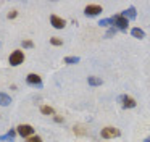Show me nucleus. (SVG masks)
Listing matches in <instances>:
<instances>
[{
	"mask_svg": "<svg viewBox=\"0 0 150 142\" xmlns=\"http://www.w3.org/2000/svg\"><path fill=\"white\" fill-rule=\"evenodd\" d=\"M0 141H2V136H0Z\"/></svg>",
	"mask_w": 150,
	"mask_h": 142,
	"instance_id": "nucleus-25",
	"label": "nucleus"
},
{
	"mask_svg": "<svg viewBox=\"0 0 150 142\" xmlns=\"http://www.w3.org/2000/svg\"><path fill=\"white\" fill-rule=\"evenodd\" d=\"M26 142H42V139L39 136H31V137L26 139Z\"/></svg>",
	"mask_w": 150,
	"mask_h": 142,
	"instance_id": "nucleus-20",
	"label": "nucleus"
},
{
	"mask_svg": "<svg viewBox=\"0 0 150 142\" xmlns=\"http://www.w3.org/2000/svg\"><path fill=\"white\" fill-rule=\"evenodd\" d=\"M8 61H10L11 66H20V65L24 61V53H23V50H15V52H11Z\"/></svg>",
	"mask_w": 150,
	"mask_h": 142,
	"instance_id": "nucleus-2",
	"label": "nucleus"
},
{
	"mask_svg": "<svg viewBox=\"0 0 150 142\" xmlns=\"http://www.w3.org/2000/svg\"><path fill=\"white\" fill-rule=\"evenodd\" d=\"M144 142H150V137H147V139H145V141H144Z\"/></svg>",
	"mask_w": 150,
	"mask_h": 142,
	"instance_id": "nucleus-24",
	"label": "nucleus"
},
{
	"mask_svg": "<svg viewBox=\"0 0 150 142\" xmlns=\"http://www.w3.org/2000/svg\"><path fill=\"white\" fill-rule=\"evenodd\" d=\"M50 44L55 45V47H58V45L63 44V40H62V39H58V37H52V39H50Z\"/></svg>",
	"mask_w": 150,
	"mask_h": 142,
	"instance_id": "nucleus-19",
	"label": "nucleus"
},
{
	"mask_svg": "<svg viewBox=\"0 0 150 142\" xmlns=\"http://www.w3.org/2000/svg\"><path fill=\"white\" fill-rule=\"evenodd\" d=\"M7 16H8V19H13V18H16V16H18V11H16V10H11Z\"/></svg>",
	"mask_w": 150,
	"mask_h": 142,
	"instance_id": "nucleus-22",
	"label": "nucleus"
},
{
	"mask_svg": "<svg viewBox=\"0 0 150 142\" xmlns=\"http://www.w3.org/2000/svg\"><path fill=\"white\" fill-rule=\"evenodd\" d=\"M87 82L91 84V86H102V79L97 76H89L87 77Z\"/></svg>",
	"mask_w": 150,
	"mask_h": 142,
	"instance_id": "nucleus-14",
	"label": "nucleus"
},
{
	"mask_svg": "<svg viewBox=\"0 0 150 142\" xmlns=\"http://www.w3.org/2000/svg\"><path fill=\"white\" fill-rule=\"evenodd\" d=\"M102 11H103V10H102L100 5H87L86 10H84V13L87 16H95V15H98V13H102Z\"/></svg>",
	"mask_w": 150,
	"mask_h": 142,
	"instance_id": "nucleus-7",
	"label": "nucleus"
},
{
	"mask_svg": "<svg viewBox=\"0 0 150 142\" xmlns=\"http://www.w3.org/2000/svg\"><path fill=\"white\" fill-rule=\"evenodd\" d=\"M21 45H23L24 48H33L34 47L33 40H23V42H21Z\"/></svg>",
	"mask_w": 150,
	"mask_h": 142,
	"instance_id": "nucleus-21",
	"label": "nucleus"
},
{
	"mask_svg": "<svg viewBox=\"0 0 150 142\" xmlns=\"http://www.w3.org/2000/svg\"><path fill=\"white\" fill-rule=\"evenodd\" d=\"M53 119H55L57 123H63V118H62V116H53Z\"/></svg>",
	"mask_w": 150,
	"mask_h": 142,
	"instance_id": "nucleus-23",
	"label": "nucleus"
},
{
	"mask_svg": "<svg viewBox=\"0 0 150 142\" xmlns=\"http://www.w3.org/2000/svg\"><path fill=\"white\" fill-rule=\"evenodd\" d=\"M100 134H102V137H103V139H113V137H118V136H120L121 132H120V129H116V128L107 126V128L102 129Z\"/></svg>",
	"mask_w": 150,
	"mask_h": 142,
	"instance_id": "nucleus-4",
	"label": "nucleus"
},
{
	"mask_svg": "<svg viewBox=\"0 0 150 142\" xmlns=\"http://www.w3.org/2000/svg\"><path fill=\"white\" fill-rule=\"evenodd\" d=\"M63 61L66 65H76V63H79V57H66Z\"/></svg>",
	"mask_w": 150,
	"mask_h": 142,
	"instance_id": "nucleus-15",
	"label": "nucleus"
},
{
	"mask_svg": "<svg viewBox=\"0 0 150 142\" xmlns=\"http://www.w3.org/2000/svg\"><path fill=\"white\" fill-rule=\"evenodd\" d=\"M120 100L123 102V108H134L136 107V100L132 97H127V95H121Z\"/></svg>",
	"mask_w": 150,
	"mask_h": 142,
	"instance_id": "nucleus-8",
	"label": "nucleus"
},
{
	"mask_svg": "<svg viewBox=\"0 0 150 142\" xmlns=\"http://www.w3.org/2000/svg\"><path fill=\"white\" fill-rule=\"evenodd\" d=\"M26 82L29 84V86H36V87H42V79H40L39 74L36 73H29L26 76Z\"/></svg>",
	"mask_w": 150,
	"mask_h": 142,
	"instance_id": "nucleus-5",
	"label": "nucleus"
},
{
	"mask_svg": "<svg viewBox=\"0 0 150 142\" xmlns=\"http://www.w3.org/2000/svg\"><path fill=\"white\" fill-rule=\"evenodd\" d=\"M111 21H113V26H115V28L120 29V31H126L127 26H129V19H126L124 16H121V15L113 16V18H111Z\"/></svg>",
	"mask_w": 150,
	"mask_h": 142,
	"instance_id": "nucleus-1",
	"label": "nucleus"
},
{
	"mask_svg": "<svg viewBox=\"0 0 150 142\" xmlns=\"http://www.w3.org/2000/svg\"><path fill=\"white\" fill-rule=\"evenodd\" d=\"M98 24L103 26V28H107V26H113V21H111V18H105V19H100Z\"/></svg>",
	"mask_w": 150,
	"mask_h": 142,
	"instance_id": "nucleus-16",
	"label": "nucleus"
},
{
	"mask_svg": "<svg viewBox=\"0 0 150 142\" xmlns=\"http://www.w3.org/2000/svg\"><path fill=\"white\" fill-rule=\"evenodd\" d=\"M40 113H42V115H50V116H53V115H55V110H53L50 105H42V107H40Z\"/></svg>",
	"mask_w": 150,
	"mask_h": 142,
	"instance_id": "nucleus-13",
	"label": "nucleus"
},
{
	"mask_svg": "<svg viewBox=\"0 0 150 142\" xmlns=\"http://www.w3.org/2000/svg\"><path fill=\"white\" fill-rule=\"evenodd\" d=\"M16 132L21 136V137H31V136H34V128L31 124H20L16 128Z\"/></svg>",
	"mask_w": 150,
	"mask_h": 142,
	"instance_id": "nucleus-3",
	"label": "nucleus"
},
{
	"mask_svg": "<svg viewBox=\"0 0 150 142\" xmlns=\"http://www.w3.org/2000/svg\"><path fill=\"white\" fill-rule=\"evenodd\" d=\"M131 34H132V37H136V39H144L145 32H144L140 28H132L131 29Z\"/></svg>",
	"mask_w": 150,
	"mask_h": 142,
	"instance_id": "nucleus-12",
	"label": "nucleus"
},
{
	"mask_svg": "<svg viewBox=\"0 0 150 142\" xmlns=\"http://www.w3.org/2000/svg\"><path fill=\"white\" fill-rule=\"evenodd\" d=\"M50 23H52V26L55 29H63L66 26V21L63 18H60V16H57V15H52L50 16Z\"/></svg>",
	"mask_w": 150,
	"mask_h": 142,
	"instance_id": "nucleus-6",
	"label": "nucleus"
},
{
	"mask_svg": "<svg viewBox=\"0 0 150 142\" xmlns=\"http://www.w3.org/2000/svg\"><path fill=\"white\" fill-rule=\"evenodd\" d=\"M121 16H124L126 19H136V16H137V11H136V8H134V6H131V8L124 10V11L121 13Z\"/></svg>",
	"mask_w": 150,
	"mask_h": 142,
	"instance_id": "nucleus-9",
	"label": "nucleus"
},
{
	"mask_svg": "<svg viewBox=\"0 0 150 142\" xmlns=\"http://www.w3.org/2000/svg\"><path fill=\"white\" fill-rule=\"evenodd\" d=\"M116 32H118V29H116V28H110V29L107 31V34H105V37L110 39V37H113V36L116 34Z\"/></svg>",
	"mask_w": 150,
	"mask_h": 142,
	"instance_id": "nucleus-18",
	"label": "nucleus"
},
{
	"mask_svg": "<svg viewBox=\"0 0 150 142\" xmlns=\"http://www.w3.org/2000/svg\"><path fill=\"white\" fill-rule=\"evenodd\" d=\"M15 136H16V131H15V129H10V131H8L5 136H2V141H5V142H13V141H15Z\"/></svg>",
	"mask_w": 150,
	"mask_h": 142,
	"instance_id": "nucleus-11",
	"label": "nucleus"
},
{
	"mask_svg": "<svg viewBox=\"0 0 150 142\" xmlns=\"http://www.w3.org/2000/svg\"><path fill=\"white\" fill-rule=\"evenodd\" d=\"M10 103H11L10 95L5 94V92H0V105H2V107H8Z\"/></svg>",
	"mask_w": 150,
	"mask_h": 142,
	"instance_id": "nucleus-10",
	"label": "nucleus"
},
{
	"mask_svg": "<svg viewBox=\"0 0 150 142\" xmlns=\"http://www.w3.org/2000/svg\"><path fill=\"white\" fill-rule=\"evenodd\" d=\"M73 131H74V134H78V136H86V134H87V132H86V129H82L81 126H74V129H73Z\"/></svg>",
	"mask_w": 150,
	"mask_h": 142,
	"instance_id": "nucleus-17",
	"label": "nucleus"
}]
</instances>
